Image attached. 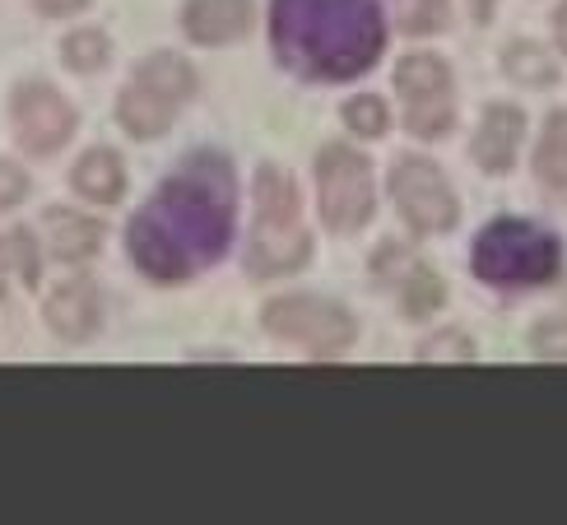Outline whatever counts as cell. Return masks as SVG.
<instances>
[{"mask_svg":"<svg viewBox=\"0 0 567 525\" xmlns=\"http://www.w3.org/2000/svg\"><path fill=\"white\" fill-rule=\"evenodd\" d=\"M270 42L284 70L302 80H353L386 52L377 0H270Z\"/></svg>","mask_w":567,"mask_h":525,"instance_id":"obj_2","label":"cell"},{"mask_svg":"<svg viewBox=\"0 0 567 525\" xmlns=\"http://www.w3.org/2000/svg\"><path fill=\"white\" fill-rule=\"evenodd\" d=\"M47 237H52V251L61 260L80 266V260H89L103 247V224L89 219V214H80V209H52L47 214Z\"/></svg>","mask_w":567,"mask_h":525,"instance_id":"obj_15","label":"cell"},{"mask_svg":"<svg viewBox=\"0 0 567 525\" xmlns=\"http://www.w3.org/2000/svg\"><path fill=\"white\" fill-rule=\"evenodd\" d=\"M61 56L75 75H93V70H103L112 61V42L103 29H75L61 42Z\"/></svg>","mask_w":567,"mask_h":525,"instance_id":"obj_19","label":"cell"},{"mask_svg":"<svg viewBox=\"0 0 567 525\" xmlns=\"http://www.w3.org/2000/svg\"><path fill=\"white\" fill-rule=\"evenodd\" d=\"M192 89H196L192 65H186L182 56H173V52H154L150 61H140L131 84L122 89L116 116H122L126 135L154 140L177 122V112H182L186 99H192Z\"/></svg>","mask_w":567,"mask_h":525,"instance_id":"obj_5","label":"cell"},{"mask_svg":"<svg viewBox=\"0 0 567 525\" xmlns=\"http://www.w3.org/2000/svg\"><path fill=\"white\" fill-rule=\"evenodd\" d=\"M42 317L52 326V336L65 340V344H84L93 330L103 321V298H99V284L89 279H70L61 289L47 294L42 302Z\"/></svg>","mask_w":567,"mask_h":525,"instance_id":"obj_11","label":"cell"},{"mask_svg":"<svg viewBox=\"0 0 567 525\" xmlns=\"http://www.w3.org/2000/svg\"><path fill=\"white\" fill-rule=\"evenodd\" d=\"M554 38H558V47L567 52V0L558 6V14H554Z\"/></svg>","mask_w":567,"mask_h":525,"instance_id":"obj_27","label":"cell"},{"mask_svg":"<svg viewBox=\"0 0 567 525\" xmlns=\"http://www.w3.org/2000/svg\"><path fill=\"white\" fill-rule=\"evenodd\" d=\"M251 200H256V219L247 243V270L256 279H279L302 270L307 256H312V237H307L293 182L279 168H261L251 186Z\"/></svg>","mask_w":567,"mask_h":525,"instance_id":"obj_3","label":"cell"},{"mask_svg":"<svg viewBox=\"0 0 567 525\" xmlns=\"http://www.w3.org/2000/svg\"><path fill=\"white\" fill-rule=\"evenodd\" d=\"M530 349L539 358H549V363H567V312L539 321L535 336H530Z\"/></svg>","mask_w":567,"mask_h":525,"instance_id":"obj_24","label":"cell"},{"mask_svg":"<svg viewBox=\"0 0 567 525\" xmlns=\"http://www.w3.org/2000/svg\"><path fill=\"white\" fill-rule=\"evenodd\" d=\"M29 191H33V177L19 168V163L10 158H0V209H14L29 200Z\"/></svg>","mask_w":567,"mask_h":525,"instance_id":"obj_25","label":"cell"},{"mask_svg":"<svg viewBox=\"0 0 567 525\" xmlns=\"http://www.w3.org/2000/svg\"><path fill=\"white\" fill-rule=\"evenodd\" d=\"M317 200L330 233H359L372 219V168L363 154L326 145L317 158Z\"/></svg>","mask_w":567,"mask_h":525,"instance_id":"obj_6","label":"cell"},{"mask_svg":"<svg viewBox=\"0 0 567 525\" xmlns=\"http://www.w3.org/2000/svg\"><path fill=\"white\" fill-rule=\"evenodd\" d=\"M446 23V0H395V29L423 38V33H437Z\"/></svg>","mask_w":567,"mask_h":525,"instance_id":"obj_21","label":"cell"},{"mask_svg":"<svg viewBox=\"0 0 567 525\" xmlns=\"http://www.w3.org/2000/svg\"><path fill=\"white\" fill-rule=\"evenodd\" d=\"M475 14L488 19V14H493V0H475Z\"/></svg>","mask_w":567,"mask_h":525,"instance_id":"obj_28","label":"cell"},{"mask_svg":"<svg viewBox=\"0 0 567 525\" xmlns=\"http://www.w3.org/2000/svg\"><path fill=\"white\" fill-rule=\"evenodd\" d=\"M10 126H14V140L33 158H47V154H56L70 135H75V107H70V99L61 89L33 80V84L14 89Z\"/></svg>","mask_w":567,"mask_h":525,"instance_id":"obj_9","label":"cell"},{"mask_svg":"<svg viewBox=\"0 0 567 525\" xmlns=\"http://www.w3.org/2000/svg\"><path fill=\"white\" fill-rule=\"evenodd\" d=\"M266 330L275 340H289L307 353H344L353 344V317L336 302H321V298H279L266 307Z\"/></svg>","mask_w":567,"mask_h":525,"instance_id":"obj_7","label":"cell"},{"mask_svg":"<svg viewBox=\"0 0 567 525\" xmlns=\"http://www.w3.org/2000/svg\"><path fill=\"white\" fill-rule=\"evenodd\" d=\"M38 6V14H47V19H70V14H80L89 0H33Z\"/></svg>","mask_w":567,"mask_h":525,"instance_id":"obj_26","label":"cell"},{"mask_svg":"<svg viewBox=\"0 0 567 525\" xmlns=\"http://www.w3.org/2000/svg\"><path fill=\"white\" fill-rule=\"evenodd\" d=\"M182 29L200 47L238 42L251 29V0H186Z\"/></svg>","mask_w":567,"mask_h":525,"instance_id":"obj_12","label":"cell"},{"mask_svg":"<svg viewBox=\"0 0 567 525\" xmlns=\"http://www.w3.org/2000/svg\"><path fill=\"white\" fill-rule=\"evenodd\" d=\"M535 173L545 186L567 191V112L549 116L545 140H539V150H535Z\"/></svg>","mask_w":567,"mask_h":525,"instance_id":"obj_17","label":"cell"},{"mask_svg":"<svg viewBox=\"0 0 567 525\" xmlns=\"http://www.w3.org/2000/svg\"><path fill=\"white\" fill-rule=\"evenodd\" d=\"M419 358L423 363H470L475 358V340L461 336V330H442V336H433L419 349Z\"/></svg>","mask_w":567,"mask_h":525,"instance_id":"obj_23","label":"cell"},{"mask_svg":"<svg viewBox=\"0 0 567 525\" xmlns=\"http://www.w3.org/2000/svg\"><path fill=\"white\" fill-rule=\"evenodd\" d=\"M233 219H238V177L228 158L196 154L131 219L126 251L150 279L182 284L228 251Z\"/></svg>","mask_w":567,"mask_h":525,"instance_id":"obj_1","label":"cell"},{"mask_svg":"<svg viewBox=\"0 0 567 525\" xmlns=\"http://www.w3.org/2000/svg\"><path fill=\"white\" fill-rule=\"evenodd\" d=\"M563 270V243L526 219H498L475 243V275L488 289H539Z\"/></svg>","mask_w":567,"mask_h":525,"instance_id":"obj_4","label":"cell"},{"mask_svg":"<svg viewBox=\"0 0 567 525\" xmlns=\"http://www.w3.org/2000/svg\"><path fill=\"white\" fill-rule=\"evenodd\" d=\"M391 196L414 233H446L456 224V196L429 158H400L391 173Z\"/></svg>","mask_w":567,"mask_h":525,"instance_id":"obj_10","label":"cell"},{"mask_svg":"<svg viewBox=\"0 0 567 525\" xmlns=\"http://www.w3.org/2000/svg\"><path fill=\"white\" fill-rule=\"evenodd\" d=\"M395 93L405 99V126L419 140H437L452 131L456 103H452V70L442 56H405L395 65Z\"/></svg>","mask_w":567,"mask_h":525,"instance_id":"obj_8","label":"cell"},{"mask_svg":"<svg viewBox=\"0 0 567 525\" xmlns=\"http://www.w3.org/2000/svg\"><path fill=\"white\" fill-rule=\"evenodd\" d=\"M344 126L372 140V135H382L391 126V112H386L382 99H349L344 103Z\"/></svg>","mask_w":567,"mask_h":525,"instance_id":"obj_22","label":"cell"},{"mask_svg":"<svg viewBox=\"0 0 567 525\" xmlns=\"http://www.w3.org/2000/svg\"><path fill=\"white\" fill-rule=\"evenodd\" d=\"M400 302H405L410 317H433L446 302V284L433 270H423L419 260H405V275H400Z\"/></svg>","mask_w":567,"mask_h":525,"instance_id":"obj_18","label":"cell"},{"mask_svg":"<svg viewBox=\"0 0 567 525\" xmlns=\"http://www.w3.org/2000/svg\"><path fill=\"white\" fill-rule=\"evenodd\" d=\"M38 243L33 233H0V284H23V289H33L38 284Z\"/></svg>","mask_w":567,"mask_h":525,"instance_id":"obj_16","label":"cell"},{"mask_svg":"<svg viewBox=\"0 0 567 525\" xmlns=\"http://www.w3.org/2000/svg\"><path fill=\"white\" fill-rule=\"evenodd\" d=\"M522 140H526V116L516 112V107L493 103L484 112L480 131H475V145H470V154H475V163H480L484 173H507L512 163H516Z\"/></svg>","mask_w":567,"mask_h":525,"instance_id":"obj_13","label":"cell"},{"mask_svg":"<svg viewBox=\"0 0 567 525\" xmlns=\"http://www.w3.org/2000/svg\"><path fill=\"white\" fill-rule=\"evenodd\" d=\"M503 65H507V75H512L516 84H530V89H549V84L558 80V70H554V61L545 56V47H530V42H516L512 52L503 56Z\"/></svg>","mask_w":567,"mask_h":525,"instance_id":"obj_20","label":"cell"},{"mask_svg":"<svg viewBox=\"0 0 567 525\" xmlns=\"http://www.w3.org/2000/svg\"><path fill=\"white\" fill-rule=\"evenodd\" d=\"M70 186H75L89 205H116L126 196V168L112 150H89L75 163V173H70Z\"/></svg>","mask_w":567,"mask_h":525,"instance_id":"obj_14","label":"cell"}]
</instances>
